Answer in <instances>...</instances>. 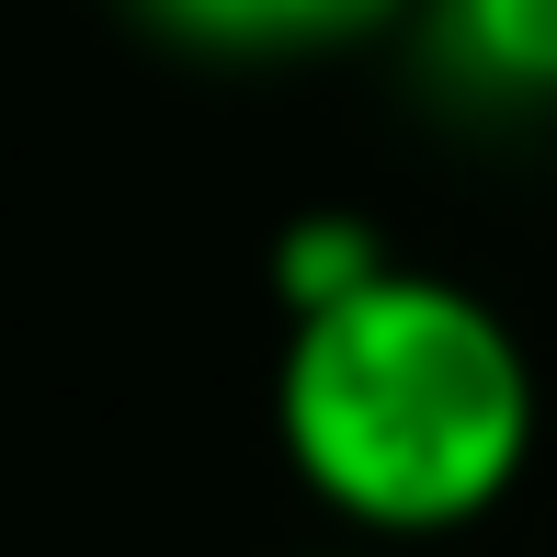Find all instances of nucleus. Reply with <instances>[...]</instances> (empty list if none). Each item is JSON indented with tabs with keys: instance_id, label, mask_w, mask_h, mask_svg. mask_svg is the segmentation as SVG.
<instances>
[{
	"instance_id": "obj_1",
	"label": "nucleus",
	"mask_w": 557,
	"mask_h": 557,
	"mask_svg": "<svg viewBox=\"0 0 557 557\" xmlns=\"http://www.w3.org/2000/svg\"><path fill=\"white\" fill-rule=\"evenodd\" d=\"M546 387L523 331L478 285L387 262L364 296L285 319L273 352V444L296 490L364 546L467 535L523 490Z\"/></svg>"
},
{
	"instance_id": "obj_2",
	"label": "nucleus",
	"mask_w": 557,
	"mask_h": 557,
	"mask_svg": "<svg viewBox=\"0 0 557 557\" xmlns=\"http://www.w3.org/2000/svg\"><path fill=\"white\" fill-rule=\"evenodd\" d=\"M160 46L183 58H227V69H273V58H331L364 46L387 23H410L421 0H125Z\"/></svg>"
},
{
	"instance_id": "obj_3",
	"label": "nucleus",
	"mask_w": 557,
	"mask_h": 557,
	"mask_svg": "<svg viewBox=\"0 0 557 557\" xmlns=\"http://www.w3.org/2000/svg\"><path fill=\"white\" fill-rule=\"evenodd\" d=\"M410 35L433 81H455L467 103H500V114L557 103V0H421Z\"/></svg>"
},
{
	"instance_id": "obj_4",
	"label": "nucleus",
	"mask_w": 557,
	"mask_h": 557,
	"mask_svg": "<svg viewBox=\"0 0 557 557\" xmlns=\"http://www.w3.org/2000/svg\"><path fill=\"white\" fill-rule=\"evenodd\" d=\"M387 262H398V250H387L375 216L319 206V216H296L285 239H273V296H285V319H319V308H342V296H364Z\"/></svg>"
},
{
	"instance_id": "obj_5",
	"label": "nucleus",
	"mask_w": 557,
	"mask_h": 557,
	"mask_svg": "<svg viewBox=\"0 0 557 557\" xmlns=\"http://www.w3.org/2000/svg\"><path fill=\"white\" fill-rule=\"evenodd\" d=\"M331 557H375V546H331Z\"/></svg>"
}]
</instances>
